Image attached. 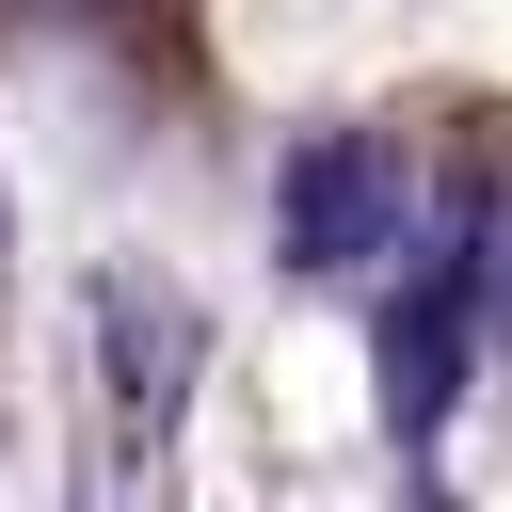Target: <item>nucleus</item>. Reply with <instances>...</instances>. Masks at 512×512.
Returning <instances> with one entry per match:
<instances>
[{
  "mask_svg": "<svg viewBox=\"0 0 512 512\" xmlns=\"http://www.w3.org/2000/svg\"><path fill=\"white\" fill-rule=\"evenodd\" d=\"M272 240H288V272H384V256H416V160L384 144V128H320V144H288V176H272Z\"/></svg>",
  "mask_w": 512,
  "mask_h": 512,
  "instance_id": "1",
  "label": "nucleus"
}]
</instances>
